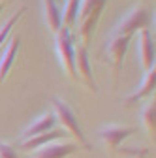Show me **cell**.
Returning <instances> with one entry per match:
<instances>
[{"label": "cell", "mask_w": 156, "mask_h": 158, "mask_svg": "<svg viewBox=\"0 0 156 158\" xmlns=\"http://www.w3.org/2000/svg\"><path fill=\"white\" fill-rule=\"evenodd\" d=\"M19 47H21V38H19V36L10 38V42H8L2 56H0V85H2V81L6 79V75L10 73V70H11V66L15 62V58H17Z\"/></svg>", "instance_id": "cell-12"}, {"label": "cell", "mask_w": 156, "mask_h": 158, "mask_svg": "<svg viewBox=\"0 0 156 158\" xmlns=\"http://www.w3.org/2000/svg\"><path fill=\"white\" fill-rule=\"evenodd\" d=\"M133 36H111V40L105 45V51L111 58V68H113V77L117 81L119 77V72L122 68V60L126 56V51L130 47V42H132Z\"/></svg>", "instance_id": "cell-6"}, {"label": "cell", "mask_w": 156, "mask_h": 158, "mask_svg": "<svg viewBox=\"0 0 156 158\" xmlns=\"http://www.w3.org/2000/svg\"><path fill=\"white\" fill-rule=\"evenodd\" d=\"M55 123H56V118H55V113L53 111L42 113L40 117H36L34 121L21 132V141L30 139V137H34V135H40V134H45V132L53 130Z\"/></svg>", "instance_id": "cell-10"}, {"label": "cell", "mask_w": 156, "mask_h": 158, "mask_svg": "<svg viewBox=\"0 0 156 158\" xmlns=\"http://www.w3.org/2000/svg\"><path fill=\"white\" fill-rule=\"evenodd\" d=\"M150 13L145 6H133L113 28V36H133L141 28H149Z\"/></svg>", "instance_id": "cell-4"}, {"label": "cell", "mask_w": 156, "mask_h": 158, "mask_svg": "<svg viewBox=\"0 0 156 158\" xmlns=\"http://www.w3.org/2000/svg\"><path fill=\"white\" fill-rule=\"evenodd\" d=\"M55 45H56V56L62 70L68 73L70 79H77L75 73V34L73 30L60 27L55 34Z\"/></svg>", "instance_id": "cell-3"}, {"label": "cell", "mask_w": 156, "mask_h": 158, "mask_svg": "<svg viewBox=\"0 0 156 158\" xmlns=\"http://www.w3.org/2000/svg\"><path fill=\"white\" fill-rule=\"evenodd\" d=\"M141 124L149 135V139H154V132H156V102H154V98L149 100L141 109Z\"/></svg>", "instance_id": "cell-15"}, {"label": "cell", "mask_w": 156, "mask_h": 158, "mask_svg": "<svg viewBox=\"0 0 156 158\" xmlns=\"http://www.w3.org/2000/svg\"><path fill=\"white\" fill-rule=\"evenodd\" d=\"M2 2H4V0H0V4H2Z\"/></svg>", "instance_id": "cell-21"}, {"label": "cell", "mask_w": 156, "mask_h": 158, "mask_svg": "<svg viewBox=\"0 0 156 158\" xmlns=\"http://www.w3.org/2000/svg\"><path fill=\"white\" fill-rule=\"evenodd\" d=\"M107 0H79V10H77V19H75V27L77 32L81 36V45L88 47L94 28L100 21V15L104 11Z\"/></svg>", "instance_id": "cell-1"}, {"label": "cell", "mask_w": 156, "mask_h": 158, "mask_svg": "<svg viewBox=\"0 0 156 158\" xmlns=\"http://www.w3.org/2000/svg\"><path fill=\"white\" fill-rule=\"evenodd\" d=\"M154 56H156V51H154V40H152L150 28H141L139 30V62L143 72L156 66Z\"/></svg>", "instance_id": "cell-9"}, {"label": "cell", "mask_w": 156, "mask_h": 158, "mask_svg": "<svg viewBox=\"0 0 156 158\" xmlns=\"http://www.w3.org/2000/svg\"><path fill=\"white\" fill-rule=\"evenodd\" d=\"M149 151L147 149H139V151H132V158H147Z\"/></svg>", "instance_id": "cell-19"}, {"label": "cell", "mask_w": 156, "mask_h": 158, "mask_svg": "<svg viewBox=\"0 0 156 158\" xmlns=\"http://www.w3.org/2000/svg\"><path fill=\"white\" fill-rule=\"evenodd\" d=\"M0 158H19V156H17V151L11 143L0 141Z\"/></svg>", "instance_id": "cell-18"}, {"label": "cell", "mask_w": 156, "mask_h": 158, "mask_svg": "<svg viewBox=\"0 0 156 158\" xmlns=\"http://www.w3.org/2000/svg\"><path fill=\"white\" fill-rule=\"evenodd\" d=\"M77 149H79V145L75 141H51L40 149L32 151L30 158H68Z\"/></svg>", "instance_id": "cell-8"}, {"label": "cell", "mask_w": 156, "mask_h": 158, "mask_svg": "<svg viewBox=\"0 0 156 158\" xmlns=\"http://www.w3.org/2000/svg\"><path fill=\"white\" fill-rule=\"evenodd\" d=\"M154 85H156V66H152L150 70L145 72L141 85L135 89L132 94L124 96V100H122V102H124L126 106H132V104H135V102L143 100V98H147V96H150V94L154 92Z\"/></svg>", "instance_id": "cell-11"}, {"label": "cell", "mask_w": 156, "mask_h": 158, "mask_svg": "<svg viewBox=\"0 0 156 158\" xmlns=\"http://www.w3.org/2000/svg\"><path fill=\"white\" fill-rule=\"evenodd\" d=\"M66 135H68L66 130H49L45 134L34 135V137H30V139L21 141V149L30 152V151H36V149H40V147H43V145H47L51 141H58L60 137H66Z\"/></svg>", "instance_id": "cell-13"}, {"label": "cell", "mask_w": 156, "mask_h": 158, "mask_svg": "<svg viewBox=\"0 0 156 158\" xmlns=\"http://www.w3.org/2000/svg\"><path fill=\"white\" fill-rule=\"evenodd\" d=\"M2 10H4V2H2V4H0V11H2Z\"/></svg>", "instance_id": "cell-20"}, {"label": "cell", "mask_w": 156, "mask_h": 158, "mask_svg": "<svg viewBox=\"0 0 156 158\" xmlns=\"http://www.w3.org/2000/svg\"><path fill=\"white\" fill-rule=\"evenodd\" d=\"M25 11H27V8L23 6V8H21V10H19L17 13H13V15H11V17L8 19V21H6V23H4L2 27H0V47H2V44H4V42H6V40H8V34L11 32V28L15 27V23H17V21H19V19H21V17H23V13H25Z\"/></svg>", "instance_id": "cell-17"}, {"label": "cell", "mask_w": 156, "mask_h": 158, "mask_svg": "<svg viewBox=\"0 0 156 158\" xmlns=\"http://www.w3.org/2000/svg\"><path fill=\"white\" fill-rule=\"evenodd\" d=\"M75 73H77V79H81L87 85V89L96 92V81H94L90 60H88V47H85L81 44L75 45Z\"/></svg>", "instance_id": "cell-7"}, {"label": "cell", "mask_w": 156, "mask_h": 158, "mask_svg": "<svg viewBox=\"0 0 156 158\" xmlns=\"http://www.w3.org/2000/svg\"><path fill=\"white\" fill-rule=\"evenodd\" d=\"M51 102H53V113H55V118H56L58 123H60L62 130H66L68 135H72V137H73V141L79 145V147L90 151V143L87 141V137H85V134H83V128H81L79 121H77V115L73 113V109L62 100V98H56V96H55Z\"/></svg>", "instance_id": "cell-2"}, {"label": "cell", "mask_w": 156, "mask_h": 158, "mask_svg": "<svg viewBox=\"0 0 156 158\" xmlns=\"http://www.w3.org/2000/svg\"><path fill=\"white\" fill-rule=\"evenodd\" d=\"M77 10H79V0H66L64 11H62V27L73 30L75 19H77Z\"/></svg>", "instance_id": "cell-16"}, {"label": "cell", "mask_w": 156, "mask_h": 158, "mask_svg": "<svg viewBox=\"0 0 156 158\" xmlns=\"http://www.w3.org/2000/svg\"><path fill=\"white\" fill-rule=\"evenodd\" d=\"M135 132L133 126H122V124H107V126H102L98 130V137L102 139L105 151L109 152V156L115 154V151L119 149L122 145L124 139H128V137Z\"/></svg>", "instance_id": "cell-5"}, {"label": "cell", "mask_w": 156, "mask_h": 158, "mask_svg": "<svg viewBox=\"0 0 156 158\" xmlns=\"http://www.w3.org/2000/svg\"><path fill=\"white\" fill-rule=\"evenodd\" d=\"M43 13H45V25L47 28L56 34L58 28L62 27V11L58 10L55 0H43Z\"/></svg>", "instance_id": "cell-14"}]
</instances>
